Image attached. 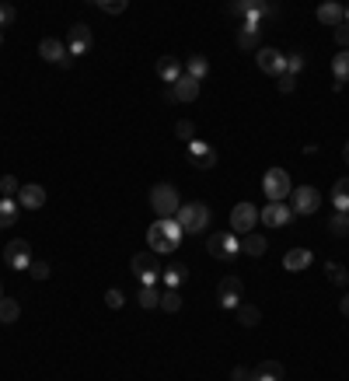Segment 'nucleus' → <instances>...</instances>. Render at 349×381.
I'll list each match as a JSON object with an SVG mask.
<instances>
[{
  "mask_svg": "<svg viewBox=\"0 0 349 381\" xmlns=\"http://www.w3.org/2000/svg\"><path fill=\"white\" fill-rule=\"evenodd\" d=\"M206 252L213 255V259H234L238 252H241V241L234 238V234H210L206 238Z\"/></svg>",
  "mask_w": 349,
  "mask_h": 381,
  "instance_id": "nucleus-9",
  "label": "nucleus"
},
{
  "mask_svg": "<svg viewBox=\"0 0 349 381\" xmlns=\"http://www.w3.org/2000/svg\"><path fill=\"white\" fill-rule=\"evenodd\" d=\"M39 57L49 60V64H60V67H70L74 64V57L67 53V43H60V39H42L39 43Z\"/></svg>",
  "mask_w": 349,
  "mask_h": 381,
  "instance_id": "nucleus-12",
  "label": "nucleus"
},
{
  "mask_svg": "<svg viewBox=\"0 0 349 381\" xmlns=\"http://www.w3.org/2000/svg\"><path fill=\"white\" fill-rule=\"evenodd\" d=\"M161 280L168 283V290H178V287L189 280V266H185V262H171V266L161 269Z\"/></svg>",
  "mask_w": 349,
  "mask_h": 381,
  "instance_id": "nucleus-20",
  "label": "nucleus"
},
{
  "mask_svg": "<svg viewBox=\"0 0 349 381\" xmlns=\"http://www.w3.org/2000/svg\"><path fill=\"white\" fill-rule=\"evenodd\" d=\"M325 276H328V283H335V287H346V280H349L339 262H325Z\"/></svg>",
  "mask_w": 349,
  "mask_h": 381,
  "instance_id": "nucleus-30",
  "label": "nucleus"
},
{
  "mask_svg": "<svg viewBox=\"0 0 349 381\" xmlns=\"http://www.w3.org/2000/svg\"><path fill=\"white\" fill-rule=\"evenodd\" d=\"M262 193L269 196V203H283L290 196V175H286V168H269L262 175Z\"/></svg>",
  "mask_w": 349,
  "mask_h": 381,
  "instance_id": "nucleus-6",
  "label": "nucleus"
},
{
  "mask_svg": "<svg viewBox=\"0 0 349 381\" xmlns=\"http://www.w3.org/2000/svg\"><path fill=\"white\" fill-rule=\"evenodd\" d=\"M328 231L332 234H349V217L346 214H332L328 217Z\"/></svg>",
  "mask_w": 349,
  "mask_h": 381,
  "instance_id": "nucleus-34",
  "label": "nucleus"
},
{
  "mask_svg": "<svg viewBox=\"0 0 349 381\" xmlns=\"http://www.w3.org/2000/svg\"><path fill=\"white\" fill-rule=\"evenodd\" d=\"M346 25H349V8H346Z\"/></svg>",
  "mask_w": 349,
  "mask_h": 381,
  "instance_id": "nucleus-47",
  "label": "nucleus"
},
{
  "mask_svg": "<svg viewBox=\"0 0 349 381\" xmlns=\"http://www.w3.org/2000/svg\"><path fill=\"white\" fill-rule=\"evenodd\" d=\"M105 304H109V308H123V304H126V297H123V290H119V287H112V290H105Z\"/></svg>",
  "mask_w": 349,
  "mask_h": 381,
  "instance_id": "nucleus-40",
  "label": "nucleus"
},
{
  "mask_svg": "<svg viewBox=\"0 0 349 381\" xmlns=\"http://www.w3.org/2000/svg\"><path fill=\"white\" fill-rule=\"evenodd\" d=\"M161 308L175 315V311L182 308V297H178V290H164V294H161Z\"/></svg>",
  "mask_w": 349,
  "mask_h": 381,
  "instance_id": "nucleus-35",
  "label": "nucleus"
},
{
  "mask_svg": "<svg viewBox=\"0 0 349 381\" xmlns=\"http://www.w3.org/2000/svg\"><path fill=\"white\" fill-rule=\"evenodd\" d=\"M335 46H342V50H349V25L342 22L339 29H335Z\"/></svg>",
  "mask_w": 349,
  "mask_h": 381,
  "instance_id": "nucleus-42",
  "label": "nucleus"
},
{
  "mask_svg": "<svg viewBox=\"0 0 349 381\" xmlns=\"http://www.w3.org/2000/svg\"><path fill=\"white\" fill-rule=\"evenodd\" d=\"M175 221H178V227L185 234H203L206 224H210V207H203V203H182L178 214H175Z\"/></svg>",
  "mask_w": 349,
  "mask_h": 381,
  "instance_id": "nucleus-2",
  "label": "nucleus"
},
{
  "mask_svg": "<svg viewBox=\"0 0 349 381\" xmlns=\"http://www.w3.org/2000/svg\"><path fill=\"white\" fill-rule=\"evenodd\" d=\"M29 273H32L36 280H49V273H53V266H49L46 259H36V262L29 266Z\"/></svg>",
  "mask_w": 349,
  "mask_h": 381,
  "instance_id": "nucleus-38",
  "label": "nucleus"
},
{
  "mask_svg": "<svg viewBox=\"0 0 349 381\" xmlns=\"http://www.w3.org/2000/svg\"><path fill=\"white\" fill-rule=\"evenodd\" d=\"M258 221H262L265 227H286V224L293 221V210H290L286 203H269V207L258 210Z\"/></svg>",
  "mask_w": 349,
  "mask_h": 381,
  "instance_id": "nucleus-14",
  "label": "nucleus"
},
{
  "mask_svg": "<svg viewBox=\"0 0 349 381\" xmlns=\"http://www.w3.org/2000/svg\"><path fill=\"white\" fill-rule=\"evenodd\" d=\"M0 297H4V294H0Z\"/></svg>",
  "mask_w": 349,
  "mask_h": 381,
  "instance_id": "nucleus-49",
  "label": "nucleus"
},
{
  "mask_svg": "<svg viewBox=\"0 0 349 381\" xmlns=\"http://www.w3.org/2000/svg\"><path fill=\"white\" fill-rule=\"evenodd\" d=\"M258 70L262 74H272V77H283L286 74V57L279 50L265 46V50H258Z\"/></svg>",
  "mask_w": 349,
  "mask_h": 381,
  "instance_id": "nucleus-13",
  "label": "nucleus"
},
{
  "mask_svg": "<svg viewBox=\"0 0 349 381\" xmlns=\"http://www.w3.org/2000/svg\"><path fill=\"white\" fill-rule=\"evenodd\" d=\"M0 193H4V196H18L22 193V182L15 175H4V179H0Z\"/></svg>",
  "mask_w": 349,
  "mask_h": 381,
  "instance_id": "nucleus-39",
  "label": "nucleus"
},
{
  "mask_svg": "<svg viewBox=\"0 0 349 381\" xmlns=\"http://www.w3.org/2000/svg\"><path fill=\"white\" fill-rule=\"evenodd\" d=\"M182 238H185V231L178 227V221L175 217H157L150 227H147V241H150V252H175L178 245H182Z\"/></svg>",
  "mask_w": 349,
  "mask_h": 381,
  "instance_id": "nucleus-1",
  "label": "nucleus"
},
{
  "mask_svg": "<svg viewBox=\"0 0 349 381\" xmlns=\"http://www.w3.org/2000/svg\"><path fill=\"white\" fill-rule=\"evenodd\" d=\"M91 46H95L91 25H84V22L70 25V32H67V53H70V57H81V53H88Z\"/></svg>",
  "mask_w": 349,
  "mask_h": 381,
  "instance_id": "nucleus-7",
  "label": "nucleus"
},
{
  "mask_svg": "<svg viewBox=\"0 0 349 381\" xmlns=\"http://www.w3.org/2000/svg\"><path fill=\"white\" fill-rule=\"evenodd\" d=\"M137 301H140L144 311H147V308H161V294H157L154 287H140V297H137Z\"/></svg>",
  "mask_w": 349,
  "mask_h": 381,
  "instance_id": "nucleus-31",
  "label": "nucleus"
},
{
  "mask_svg": "<svg viewBox=\"0 0 349 381\" xmlns=\"http://www.w3.org/2000/svg\"><path fill=\"white\" fill-rule=\"evenodd\" d=\"M234 315H238V325H245V329H255V325L262 322V311H258L255 304H238Z\"/></svg>",
  "mask_w": 349,
  "mask_h": 381,
  "instance_id": "nucleus-25",
  "label": "nucleus"
},
{
  "mask_svg": "<svg viewBox=\"0 0 349 381\" xmlns=\"http://www.w3.org/2000/svg\"><path fill=\"white\" fill-rule=\"evenodd\" d=\"M22 318V304L15 297H0V322L4 325H15Z\"/></svg>",
  "mask_w": 349,
  "mask_h": 381,
  "instance_id": "nucleus-26",
  "label": "nucleus"
},
{
  "mask_svg": "<svg viewBox=\"0 0 349 381\" xmlns=\"http://www.w3.org/2000/svg\"><path fill=\"white\" fill-rule=\"evenodd\" d=\"M339 308H342V315H346V318H349V294H346V297H342V301H339Z\"/></svg>",
  "mask_w": 349,
  "mask_h": 381,
  "instance_id": "nucleus-45",
  "label": "nucleus"
},
{
  "mask_svg": "<svg viewBox=\"0 0 349 381\" xmlns=\"http://www.w3.org/2000/svg\"><path fill=\"white\" fill-rule=\"evenodd\" d=\"M4 262H8V269H29V266L36 262V259H32L29 241H25V238L8 241V245H4Z\"/></svg>",
  "mask_w": 349,
  "mask_h": 381,
  "instance_id": "nucleus-10",
  "label": "nucleus"
},
{
  "mask_svg": "<svg viewBox=\"0 0 349 381\" xmlns=\"http://www.w3.org/2000/svg\"><path fill=\"white\" fill-rule=\"evenodd\" d=\"M157 74H161V81H168V84H175L185 70H182V64L175 60V57H161L157 60Z\"/></svg>",
  "mask_w": 349,
  "mask_h": 381,
  "instance_id": "nucleus-22",
  "label": "nucleus"
},
{
  "mask_svg": "<svg viewBox=\"0 0 349 381\" xmlns=\"http://www.w3.org/2000/svg\"><path fill=\"white\" fill-rule=\"evenodd\" d=\"M248 381H283V364L279 360H262Z\"/></svg>",
  "mask_w": 349,
  "mask_h": 381,
  "instance_id": "nucleus-21",
  "label": "nucleus"
},
{
  "mask_svg": "<svg viewBox=\"0 0 349 381\" xmlns=\"http://www.w3.org/2000/svg\"><path fill=\"white\" fill-rule=\"evenodd\" d=\"M150 207H154V214L157 217H175L178 214V207H182V200H178V189L171 186V182H157L154 189H150Z\"/></svg>",
  "mask_w": 349,
  "mask_h": 381,
  "instance_id": "nucleus-3",
  "label": "nucleus"
},
{
  "mask_svg": "<svg viewBox=\"0 0 349 381\" xmlns=\"http://www.w3.org/2000/svg\"><path fill=\"white\" fill-rule=\"evenodd\" d=\"M311 262H314L311 248H290V252L283 255V269H286V273H304Z\"/></svg>",
  "mask_w": 349,
  "mask_h": 381,
  "instance_id": "nucleus-16",
  "label": "nucleus"
},
{
  "mask_svg": "<svg viewBox=\"0 0 349 381\" xmlns=\"http://www.w3.org/2000/svg\"><path fill=\"white\" fill-rule=\"evenodd\" d=\"M18 214H22V207H18L15 196H4V200H0V227H11V224L18 221Z\"/></svg>",
  "mask_w": 349,
  "mask_h": 381,
  "instance_id": "nucleus-24",
  "label": "nucleus"
},
{
  "mask_svg": "<svg viewBox=\"0 0 349 381\" xmlns=\"http://www.w3.org/2000/svg\"><path fill=\"white\" fill-rule=\"evenodd\" d=\"M15 15H18V11H15L11 4H0V29L11 25V22H15Z\"/></svg>",
  "mask_w": 349,
  "mask_h": 381,
  "instance_id": "nucleus-43",
  "label": "nucleus"
},
{
  "mask_svg": "<svg viewBox=\"0 0 349 381\" xmlns=\"http://www.w3.org/2000/svg\"><path fill=\"white\" fill-rule=\"evenodd\" d=\"M346 165H349V144H346Z\"/></svg>",
  "mask_w": 349,
  "mask_h": 381,
  "instance_id": "nucleus-46",
  "label": "nucleus"
},
{
  "mask_svg": "<svg viewBox=\"0 0 349 381\" xmlns=\"http://www.w3.org/2000/svg\"><path fill=\"white\" fill-rule=\"evenodd\" d=\"M248 378H251L248 367H234V371H231V381H248Z\"/></svg>",
  "mask_w": 349,
  "mask_h": 381,
  "instance_id": "nucleus-44",
  "label": "nucleus"
},
{
  "mask_svg": "<svg viewBox=\"0 0 349 381\" xmlns=\"http://www.w3.org/2000/svg\"><path fill=\"white\" fill-rule=\"evenodd\" d=\"M255 224H258V210H255L251 203H238V207L231 210V231H234V234H251Z\"/></svg>",
  "mask_w": 349,
  "mask_h": 381,
  "instance_id": "nucleus-8",
  "label": "nucleus"
},
{
  "mask_svg": "<svg viewBox=\"0 0 349 381\" xmlns=\"http://www.w3.org/2000/svg\"><path fill=\"white\" fill-rule=\"evenodd\" d=\"M318 22H321V25L339 29V25L346 22V8H342V4H335V0H325V4L318 8Z\"/></svg>",
  "mask_w": 349,
  "mask_h": 381,
  "instance_id": "nucleus-19",
  "label": "nucleus"
},
{
  "mask_svg": "<svg viewBox=\"0 0 349 381\" xmlns=\"http://www.w3.org/2000/svg\"><path fill=\"white\" fill-rule=\"evenodd\" d=\"M171 95H175V102H196V98H199V81H192L189 74H182V77L171 84Z\"/></svg>",
  "mask_w": 349,
  "mask_h": 381,
  "instance_id": "nucleus-17",
  "label": "nucleus"
},
{
  "mask_svg": "<svg viewBox=\"0 0 349 381\" xmlns=\"http://www.w3.org/2000/svg\"><path fill=\"white\" fill-rule=\"evenodd\" d=\"M318 207H321V196H318L314 186L290 189V210H293V217H311V214H318Z\"/></svg>",
  "mask_w": 349,
  "mask_h": 381,
  "instance_id": "nucleus-4",
  "label": "nucleus"
},
{
  "mask_svg": "<svg viewBox=\"0 0 349 381\" xmlns=\"http://www.w3.org/2000/svg\"><path fill=\"white\" fill-rule=\"evenodd\" d=\"M95 8L105 11V15H123V11H126V0H98Z\"/></svg>",
  "mask_w": 349,
  "mask_h": 381,
  "instance_id": "nucleus-36",
  "label": "nucleus"
},
{
  "mask_svg": "<svg viewBox=\"0 0 349 381\" xmlns=\"http://www.w3.org/2000/svg\"><path fill=\"white\" fill-rule=\"evenodd\" d=\"M18 207H22V210H39V207H46V189H42L39 182L22 186V193H18Z\"/></svg>",
  "mask_w": 349,
  "mask_h": 381,
  "instance_id": "nucleus-15",
  "label": "nucleus"
},
{
  "mask_svg": "<svg viewBox=\"0 0 349 381\" xmlns=\"http://www.w3.org/2000/svg\"><path fill=\"white\" fill-rule=\"evenodd\" d=\"M300 70H304V53H297V50H293V53H286V74H293V77H297Z\"/></svg>",
  "mask_w": 349,
  "mask_h": 381,
  "instance_id": "nucleus-37",
  "label": "nucleus"
},
{
  "mask_svg": "<svg viewBox=\"0 0 349 381\" xmlns=\"http://www.w3.org/2000/svg\"><path fill=\"white\" fill-rule=\"evenodd\" d=\"M175 137L185 140V144H192V140H196V126H192V119H178V123H175Z\"/></svg>",
  "mask_w": 349,
  "mask_h": 381,
  "instance_id": "nucleus-33",
  "label": "nucleus"
},
{
  "mask_svg": "<svg viewBox=\"0 0 349 381\" xmlns=\"http://www.w3.org/2000/svg\"><path fill=\"white\" fill-rule=\"evenodd\" d=\"M185 74H189L192 81H203V77L210 74V64H206V60L196 53V57H189V67H185Z\"/></svg>",
  "mask_w": 349,
  "mask_h": 381,
  "instance_id": "nucleus-29",
  "label": "nucleus"
},
{
  "mask_svg": "<svg viewBox=\"0 0 349 381\" xmlns=\"http://www.w3.org/2000/svg\"><path fill=\"white\" fill-rule=\"evenodd\" d=\"M189 154H192L189 161H192L196 168H213V165H217V151H213L210 144H199V140H192V144H189Z\"/></svg>",
  "mask_w": 349,
  "mask_h": 381,
  "instance_id": "nucleus-18",
  "label": "nucleus"
},
{
  "mask_svg": "<svg viewBox=\"0 0 349 381\" xmlns=\"http://www.w3.org/2000/svg\"><path fill=\"white\" fill-rule=\"evenodd\" d=\"M265 248H269V241H265L262 234H255V231L241 238V252H245V255H251V259H258V255H265Z\"/></svg>",
  "mask_w": 349,
  "mask_h": 381,
  "instance_id": "nucleus-23",
  "label": "nucleus"
},
{
  "mask_svg": "<svg viewBox=\"0 0 349 381\" xmlns=\"http://www.w3.org/2000/svg\"><path fill=\"white\" fill-rule=\"evenodd\" d=\"M217 294H220V308L234 311V308L241 304V294H245L241 276H224V280H220V287H217Z\"/></svg>",
  "mask_w": 349,
  "mask_h": 381,
  "instance_id": "nucleus-11",
  "label": "nucleus"
},
{
  "mask_svg": "<svg viewBox=\"0 0 349 381\" xmlns=\"http://www.w3.org/2000/svg\"><path fill=\"white\" fill-rule=\"evenodd\" d=\"M276 84H279L283 95H290V91L297 88V77H293V74H283V77H276Z\"/></svg>",
  "mask_w": 349,
  "mask_h": 381,
  "instance_id": "nucleus-41",
  "label": "nucleus"
},
{
  "mask_svg": "<svg viewBox=\"0 0 349 381\" xmlns=\"http://www.w3.org/2000/svg\"><path fill=\"white\" fill-rule=\"evenodd\" d=\"M130 269H133V276H137L144 287H154V283H157V276H161L157 252H137V255L130 259Z\"/></svg>",
  "mask_w": 349,
  "mask_h": 381,
  "instance_id": "nucleus-5",
  "label": "nucleus"
},
{
  "mask_svg": "<svg viewBox=\"0 0 349 381\" xmlns=\"http://www.w3.org/2000/svg\"><path fill=\"white\" fill-rule=\"evenodd\" d=\"M332 203H335L339 214L349 210V179H339V182L332 186Z\"/></svg>",
  "mask_w": 349,
  "mask_h": 381,
  "instance_id": "nucleus-27",
  "label": "nucleus"
},
{
  "mask_svg": "<svg viewBox=\"0 0 349 381\" xmlns=\"http://www.w3.org/2000/svg\"><path fill=\"white\" fill-rule=\"evenodd\" d=\"M332 74H335L339 84L349 81V50H339V53H335V60H332Z\"/></svg>",
  "mask_w": 349,
  "mask_h": 381,
  "instance_id": "nucleus-28",
  "label": "nucleus"
},
{
  "mask_svg": "<svg viewBox=\"0 0 349 381\" xmlns=\"http://www.w3.org/2000/svg\"><path fill=\"white\" fill-rule=\"evenodd\" d=\"M0 46H4V32H0Z\"/></svg>",
  "mask_w": 349,
  "mask_h": 381,
  "instance_id": "nucleus-48",
  "label": "nucleus"
},
{
  "mask_svg": "<svg viewBox=\"0 0 349 381\" xmlns=\"http://www.w3.org/2000/svg\"><path fill=\"white\" fill-rule=\"evenodd\" d=\"M227 11H231L234 18H248L251 11H258V4H255V0H234V4H231Z\"/></svg>",
  "mask_w": 349,
  "mask_h": 381,
  "instance_id": "nucleus-32",
  "label": "nucleus"
}]
</instances>
